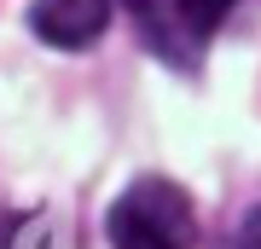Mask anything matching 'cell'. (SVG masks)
I'll return each instance as SVG.
<instances>
[{"label":"cell","instance_id":"6da1fadb","mask_svg":"<svg viewBox=\"0 0 261 249\" xmlns=\"http://www.w3.org/2000/svg\"><path fill=\"white\" fill-rule=\"evenodd\" d=\"M105 232H111L116 249H197L192 197L180 191L174 180H163V174L134 180L128 191L111 203Z\"/></svg>","mask_w":261,"mask_h":249},{"label":"cell","instance_id":"277c9868","mask_svg":"<svg viewBox=\"0 0 261 249\" xmlns=\"http://www.w3.org/2000/svg\"><path fill=\"white\" fill-rule=\"evenodd\" d=\"M0 249H70L53 209H0Z\"/></svg>","mask_w":261,"mask_h":249},{"label":"cell","instance_id":"7a4b0ae2","mask_svg":"<svg viewBox=\"0 0 261 249\" xmlns=\"http://www.w3.org/2000/svg\"><path fill=\"white\" fill-rule=\"evenodd\" d=\"M232 6L238 0H128L134 23H140V41L174 70H197L209 35L226 23Z\"/></svg>","mask_w":261,"mask_h":249},{"label":"cell","instance_id":"3957f363","mask_svg":"<svg viewBox=\"0 0 261 249\" xmlns=\"http://www.w3.org/2000/svg\"><path fill=\"white\" fill-rule=\"evenodd\" d=\"M105 23H111V0H35L29 6V29L47 46H64V52L99 41Z\"/></svg>","mask_w":261,"mask_h":249}]
</instances>
